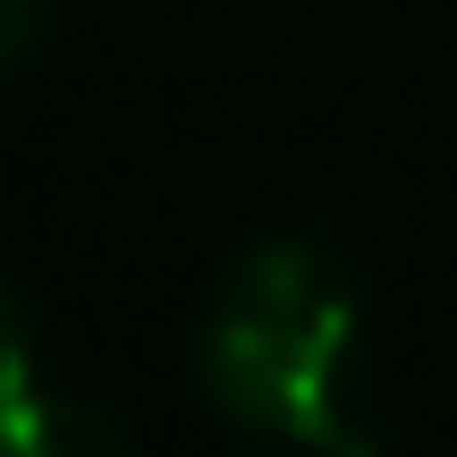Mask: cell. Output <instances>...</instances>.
Here are the masks:
<instances>
[{
    "label": "cell",
    "mask_w": 457,
    "mask_h": 457,
    "mask_svg": "<svg viewBox=\"0 0 457 457\" xmlns=\"http://www.w3.org/2000/svg\"><path fill=\"white\" fill-rule=\"evenodd\" d=\"M34 34H43V0H0V77L34 51Z\"/></svg>",
    "instance_id": "cell-4"
},
{
    "label": "cell",
    "mask_w": 457,
    "mask_h": 457,
    "mask_svg": "<svg viewBox=\"0 0 457 457\" xmlns=\"http://www.w3.org/2000/svg\"><path fill=\"white\" fill-rule=\"evenodd\" d=\"M0 457H128V441L77 398H17L0 407Z\"/></svg>",
    "instance_id": "cell-2"
},
{
    "label": "cell",
    "mask_w": 457,
    "mask_h": 457,
    "mask_svg": "<svg viewBox=\"0 0 457 457\" xmlns=\"http://www.w3.org/2000/svg\"><path fill=\"white\" fill-rule=\"evenodd\" d=\"M347 356H356V288L322 245H254L212 279L195 322L204 398L245 432L296 441L313 457H373L347 424Z\"/></svg>",
    "instance_id": "cell-1"
},
{
    "label": "cell",
    "mask_w": 457,
    "mask_h": 457,
    "mask_svg": "<svg viewBox=\"0 0 457 457\" xmlns=\"http://www.w3.org/2000/svg\"><path fill=\"white\" fill-rule=\"evenodd\" d=\"M17 398H34V313L0 279V407H17Z\"/></svg>",
    "instance_id": "cell-3"
}]
</instances>
